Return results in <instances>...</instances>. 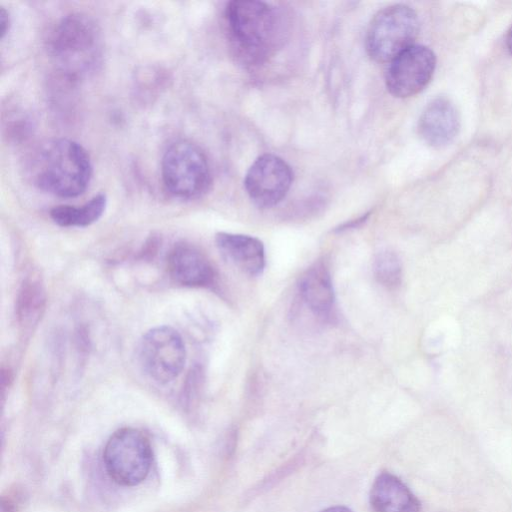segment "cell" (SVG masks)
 <instances>
[{"mask_svg": "<svg viewBox=\"0 0 512 512\" xmlns=\"http://www.w3.org/2000/svg\"><path fill=\"white\" fill-rule=\"evenodd\" d=\"M376 280L389 289L397 288L402 281V265L398 255L390 250L379 252L373 262Z\"/></svg>", "mask_w": 512, "mask_h": 512, "instance_id": "17", "label": "cell"}, {"mask_svg": "<svg viewBox=\"0 0 512 512\" xmlns=\"http://www.w3.org/2000/svg\"><path fill=\"white\" fill-rule=\"evenodd\" d=\"M419 33L416 12L405 4H394L379 10L372 18L365 37L371 59L390 62L414 45Z\"/></svg>", "mask_w": 512, "mask_h": 512, "instance_id": "3", "label": "cell"}, {"mask_svg": "<svg viewBox=\"0 0 512 512\" xmlns=\"http://www.w3.org/2000/svg\"><path fill=\"white\" fill-rule=\"evenodd\" d=\"M107 197L104 193L93 196L81 206L59 205L50 211L51 219L62 227H86L96 222L104 213Z\"/></svg>", "mask_w": 512, "mask_h": 512, "instance_id": "15", "label": "cell"}, {"mask_svg": "<svg viewBox=\"0 0 512 512\" xmlns=\"http://www.w3.org/2000/svg\"><path fill=\"white\" fill-rule=\"evenodd\" d=\"M225 17L234 48L248 65L264 63L281 41V17L267 2L230 1L225 9Z\"/></svg>", "mask_w": 512, "mask_h": 512, "instance_id": "2", "label": "cell"}, {"mask_svg": "<svg viewBox=\"0 0 512 512\" xmlns=\"http://www.w3.org/2000/svg\"><path fill=\"white\" fill-rule=\"evenodd\" d=\"M292 182L293 172L286 161L274 154H263L249 167L244 187L258 207L270 208L285 198Z\"/></svg>", "mask_w": 512, "mask_h": 512, "instance_id": "9", "label": "cell"}, {"mask_svg": "<svg viewBox=\"0 0 512 512\" xmlns=\"http://www.w3.org/2000/svg\"><path fill=\"white\" fill-rule=\"evenodd\" d=\"M320 512H353L351 509L345 506H334L324 509Z\"/></svg>", "mask_w": 512, "mask_h": 512, "instance_id": "20", "label": "cell"}, {"mask_svg": "<svg viewBox=\"0 0 512 512\" xmlns=\"http://www.w3.org/2000/svg\"><path fill=\"white\" fill-rule=\"evenodd\" d=\"M29 171L40 189L65 198L77 197L92 177L89 154L78 142L57 138L42 143L33 153Z\"/></svg>", "mask_w": 512, "mask_h": 512, "instance_id": "1", "label": "cell"}, {"mask_svg": "<svg viewBox=\"0 0 512 512\" xmlns=\"http://www.w3.org/2000/svg\"><path fill=\"white\" fill-rule=\"evenodd\" d=\"M369 214L370 213H366L365 215H362L361 217H359V218H357L355 220H352V221H349L347 223L342 224L341 226L336 228V231L340 232V231H343V230H347V229H351V228H356V227L360 226L361 224H363L367 220V218L369 217Z\"/></svg>", "mask_w": 512, "mask_h": 512, "instance_id": "19", "label": "cell"}, {"mask_svg": "<svg viewBox=\"0 0 512 512\" xmlns=\"http://www.w3.org/2000/svg\"><path fill=\"white\" fill-rule=\"evenodd\" d=\"M103 462L110 478L122 486H135L147 477L152 449L147 436L135 428H121L108 439Z\"/></svg>", "mask_w": 512, "mask_h": 512, "instance_id": "6", "label": "cell"}, {"mask_svg": "<svg viewBox=\"0 0 512 512\" xmlns=\"http://www.w3.org/2000/svg\"><path fill=\"white\" fill-rule=\"evenodd\" d=\"M369 499L375 512H420L421 509L412 491L389 472H382L375 478Z\"/></svg>", "mask_w": 512, "mask_h": 512, "instance_id": "13", "label": "cell"}, {"mask_svg": "<svg viewBox=\"0 0 512 512\" xmlns=\"http://www.w3.org/2000/svg\"><path fill=\"white\" fill-rule=\"evenodd\" d=\"M299 292L309 309L328 318L334 308L335 294L330 272L322 261L312 264L301 275Z\"/></svg>", "mask_w": 512, "mask_h": 512, "instance_id": "14", "label": "cell"}, {"mask_svg": "<svg viewBox=\"0 0 512 512\" xmlns=\"http://www.w3.org/2000/svg\"><path fill=\"white\" fill-rule=\"evenodd\" d=\"M44 291L37 279H27L23 282L17 300V315L24 324L34 322L44 305Z\"/></svg>", "mask_w": 512, "mask_h": 512, "instance_id": "16", "label": "cell"}, {"mask_svg": "<svg viewBox=\"0 0 512 512\" xmlns=\"http://www.w3.org/2000/svg\"><path fill=\"white\" fill-rule=\"evenodd\" d=\"M218 249L239 269L250 276H259L265 268L262 241L244 234L219 232L215 236Z\"/></svg>", "mask_w": 512, "mask_h": 512, "instance_id": "12", "label": "cell"}, {"mask_svg": "<svg viewBox=\"0 0 512 512\" xmlns=\"http://www.w3.org/2000/svg\"><path fill=\"white\" fill-rule=\"evenodd\" d=\"M435 66L433 51L414 44L390 61L385 74L387 90L397 98L416 95L430 82Z\"/></svg>", "mask_w": 512, "mask_h": 512, "instance_id": "8", "label": "cell"}, {"mask_svg": "<svg viewBox=\"0 0 512 512\" xmlns=\"http://www.w3.org/2000/svg\"><path fill=\"white\" fill-rule=\"evenodd\" d=\"M11 18L9 12L4 8H0V38L3 39L10 29Z\"/></svg>", "mask_w": 512, "mask_h": 512, "instance_id": "18", "label": "cell"}, {"mask_svg": "<svg viewBox=\"0 0 512 512\" xmlns=\"http://www.w3.org/2000/svg\"><path fill=\"white\" fill-rule=\"evenodd\" d=\"M138 356L143 370L154 381L165 384L175 379L186 361L185 344L180 334L169 326L147 331L140 340Z\"/></svg>", "mask_w": 512, "mask_h": 512, "instance_id": "7", "label": "cell"}, {"mask_svg": "<svg viewBox=\"0 0 512 512\" xmlns=\"http://www.w3.org/2000/svg\"><path fill=\"white\" fill-rule=\"evenodd\" d=\"M162 179L167 190L180 198H195L210 185L211 173L204 152L187 140L173 142L161 162Z\"/></svg>", "mask_w": 512, "mask_h": 512, "instance_id": "5", "label": "cell"}, {"mask_svg": "<svg viewBox=\"0 0 512 512\" xmlns=\"http://www.w3.org/2000/svg\"><path fill=\"white\" fill-rule=\"evenodd\" d=\"M417 127L425 143L441 148L457 136L460 129L459 113L448 98L437 97L424 108Z\"/></svg>", "mask_w": 512, "mask_h": 512, "instance_id": "10", "label": "cell"}, {"mask_svg": "<svg viewBox=\"0 0 512 512\" xmlns=\"http://www.w3.org/2000/svg\"><path fill=\"white\" fill-rule=\"evenodd\" d=\"M506 44H507L508 50L512 54V26L508 30V33L506 36Z\"/></svg>", "mask_w": 512, "mask_h": 512, "instance_id": "21", "label": "cell"}, {"mask_svg": "<svg viewBox=\"0 0 512 512\" xmlns=\"http://www.w3.org/2000/svg\"><path fill=\"white\" fill-rule=\"evenodd\" d=\"M171 278L184 286L205 287L214 282L215 271L206 255L189 244H178L168 256Z\"/></svg>", "mask_w": 512, "mask_h": 512, "instance_id": "11", "label": "cell"}, {"mask_svg": "<svg viewBox=\"0 0 512 512\" xmlns=\"http://www.w3.org/2000/svg\"><path fill=\"white\" fill-rule=\"evenodd\" d=\"M99 32L93 20L80 13L62 18L53 29L50 52L69 74L85 72L99 53Z\"/></svg>", "mask_w": 512, "mask_h": 512, "instance_id": "4", "label": "cell"}]
</instances>
